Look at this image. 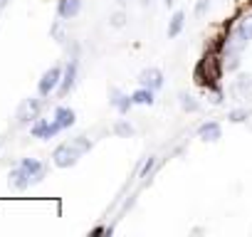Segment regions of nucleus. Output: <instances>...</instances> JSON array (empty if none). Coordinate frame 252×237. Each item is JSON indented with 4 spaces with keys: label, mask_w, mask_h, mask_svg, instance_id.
I'll return each mask as SVG.
<instances>
[{
    "label": "nucleus",
    "mask_w": 252,
    "mask_h": 237,
    "mask_svg": "<svg viewBox=\"0 0 252 237\" xmlns=\"http://www.w3.org/2000/svg\"><path fill=\"white\" fill-rule=\"evenodd\" d=\"M50 32H52V37H55V40H57L60 45H62V42H67V32H64V20H62V18L52 23Z\"/></svg>",
    "instance_id": "nucleus-18"
},
{
    "label": "nucleus",
    "mask_w": 252,
    "mask_h": 237,
    "mask_svg": "<svg viewBox=\"0 0 252 237\" xmlns=\"http://www.w3.org/2000/svg\"><path fill=\"white\" fill-rule=\"evenodd\" d=\"M109 104H111L119 114H129V109L134 106V99H131V94H124L121 89H111V91H109Z\"/></svg>",
    "instance_id": "nucleus-8"
},
{
    "label": "nucleus",
    "mask_w": 252,
    "mask_h": 237,
    "mask_svg": "<svg viewBox=\"0 0 252 237\" xmlns=\"http://www.w3.org/2000/svg\"><path fill=\"white\" fill-rule=\"evenodd\" d=\"M79 151L72 146V144H62V146H57L55 151H52V163L57 166V168H72L77 161H79Z\"/></svg>",
    "instance_id": "nucleus-2"
},
{
    "label": "nucleus",
    "mask_w": 252,
    "mask_h": 237,
    "mask_svg": "<svg viewBox=\"0 0 252 237\" xmlns=\"http://www.w3.org/2000/svg\"><path fill=\"white\" fill-rule=\"evenodd\" d=\"M183 25H186V13H183V10L173 13V18H171V23H168V37H178L181 30H183Z\"/></svg>",
    "instance_id": "nucleus-15"
},
{
    "label": "nucleus",
    "mask_w": 252,
    "mask_h": 237,
    "mask_svg": "<svg viewBox=\"0 0 252 237\" xmlns=\"http://www.w3.org/2000/svg\"><path fill=\"white\" fill-rule=\"evenodd\" d=\"M151 168H154V156H149V158H146V163H144V168H141V176H146Z\"/></svg>",
    "instance_id": "nucleus-25"
},
{
    "label": "nucleus",
    "mask_w": 252,
    "mask_h": 237,
    "mask_svg": "<svg viewBox=\"0 0 252 237\" xmlns=\"http://www.w3.org/2000/svg\"><path fill=\"white\" fill-rule=\"evenodd\" d=\"M178 101H181V109H183V111H190V114H193V111H198V109H200V104H198L190 94H181V96H178Z\"/></svg>",
    "instance_id": "nucleus-19"
},
{
    "label": "nucleus",
    "mask_w": 252,
    "mask_h": 237,
    "mask_svg": "<svg viewBox=\"0 0 252 237\" xmlns=\"http://www.w3.org/2000/svg\"><path fill=\"white\" fill-rule=\"evenodd\" d=\"M227 118H230V121H235V124L237 121H247V111H230Z\"/></svg>",
    "instance_id": "nucleus-22"
},
{
    "label": "nucleus",
    "mask_w": 252,
    "mask_h": 237,
    "mask_svg": "<svg viewBox=\"0 0 252 237\" xmlns=\"http://www.w3.org/2000/svg\"><path fill=\"white\" fill-rule=\"evenodd\" d=\"M20 168L28 171V176L32 178V183L42 180V176H45V166H42L40 161H35V158H23V161H20Z\"/></svg>",
    "instance_id": "nucleus-12"
},
{
    "label": "nucleus",
    "mask_w": 252,
    "mask_h": 237,
    "mask_svg": "<svg viewBox=\"0 0 252 237\" xmlns=\"http://www.w3.org/2000/svg\"><path fill=\"white\" fill-rule=\"evenodd\" d=\"M237 37L245 40V42L252 40V15H247L245 20H240V25H237Z\"/></svg>",
    "instance_id": "nucleus-16"
},
{
    "label": "nucleus",
    "mask_w": 252,
    "mask_h": 237,
    "mask_svg": "<svg viewBox=\"0 0 252 237\" xmlns=\"http://www.w3.org/2000/svg\"><path fill=\"white\" fill-rule=\"evenodd\" d=\"M79 10H82V0H60V3H57V15H60L62 20L77 18Z\"/></svg>",
    "instance_id": "nucleus-10"
},
{
    "label": "nucleus",
    "mask_w": 252,
    "mask_h": 237,
    "mask_svg": "<svg viewBox=\"0 0 252 237\" xmlns=\"http://www.w3.org/2000/svg\"><path fill=\"white\" fill-rule=\"evenodd\" d=\"M131 99H134V104H139V106H151L156 99H154V89H146V87H139L134 94H131Z\"/></svg>",
    "instance_id": "nucleus-14"
},
{
    "label": "nucleus",
    "mask_w": 252,
    "mask_h": 237,
    "mask_svg": "<svg viewBox=\"0 0 252 237\" xmlns=\"http://www.w3.org/2000/svg\"><path fill=\"white\" fill-rule=\"evenodd\" d=\"M114 134L121 136V139H131V136H134V126L126 121V118H121V121L114 124Z\"/></svg>",
    "instance_id": "nucleus-17"
},
{
    "label": "nucleus",
    "mask_w": 252,
    "mask_h": 237,
    "mask_svg": "<svg viewBox=\"0 0 252 237\" xmlns=\"http://www.w3.org/2000/svg\"><path fill=\"white\" fill-rule=\"evenodd\" d=\"M60 84H62V69H60V67H50V69L40 77L37 91H40V96H50L52 91L60 89Z\"/></svg>",
    "instance_id": "nucleus-4"
},
{
    "label": "nucleus",
    "mask_w": 252,
    "mask_h": 237,
    "mask_svg": "<svg viewBox=\"0 0 252 237\" xmlns=\"http://www.w3.org/2000/svg\"><path fill=\"white\" fill-rule=\"evenodd\" d=\"M220 136H222V129L218 121H205L198 126V139L205 144H215V141H220Z\"/></svg>",
    "instance_id": "nucleus-9"
},
{
    "label": "nucleus",
    "mask_w": 252,
    "mask_h": 237,
    "mask_svg": "<svg viewBox=\"0 0 252 237\" xmlns=\"http://www.w3.org/2000/svg\"><path fill=\"white\" fill-rule=\"evenodd\" d=\"M109 25L111 28H124L126 25V13L124 10H116L114 15H109Z\"/></svg>",
    "instance_id": "nucleus-20"
},
{
    "label": "nucleus",
    "mask_w": 252,
    "mask_h": 237,
    "mask_svg": "<svg viewBox=\"0 0 252 237\" xmlns=\"http://www.w3.org/2000/svg\"><path fill=\"white\" fill-rule=\"evenodd\" d=\"M55 121H57L62 129H69V126H74V121H77V114H74L72 109H67V106H57V109H55Z\"/></svg>",
    "instance_id": "nucleus-13"
},
{
    "label": "nucleus",
    "mask_w": 252,
    "mask_h": 237,
    "mask_svg": "<svg viewBox=\"0 0 252 237\" xmlns=\"http://www.w3.org/2000/svg\"><path fill=\"white\" fill-rule=\"evenodd\" d=\"M40 109H42V101H40V99H32V96L23 99L20 106H18V111H15L18 124H30V121H35V118L40 116Z\"/></svg>",
    "instance_id": "nucleus-3"
},
{
    "label": "nucleus",
    "mask_w": 252,
    "mask_h": 237,
    "mask_svg": "<svg viewBox=\"0 0 252 237\" xmlns=\"http://www.w3.org/2000/svg\"><path fill=\"white\" fill-rule=\"evenodd\" d=\"M210 101H213V104H220V101H222V91H220V87H213V94H210Z\"/></svg>",
    "instance_id": "nucleus-23"
},
{
    "label": "nucleus",
    "mask_w": 252,
    "mask_h": 237,
    "mask_svg": "<svg viewBox=\"0 0 252 237\" xmlns=\"http://www.w3.org/2000/svg\"><path fill=\"white\" fill-rule=\"evenodd\" d=\"M69 144H72L79 153H87V151L92 148V141H89V139H84V136H77V139H74V141H69Z\"/></svg>",
    "instance_id": "nucleus-21"
},
{
    "label": "nucleus",
    "mask_w": 252,
    "mask_h": 237,
    "mask_svg": "<svg viewBox=\"0 0 252 237\" xmlns=\"http://www.w3.org/2000/svg\"><path fill=\"white\" fill-rule=\"evenodd\" d=\"M8 183H10V188H15V190H25L30 183H32V178L28 176V171L25 168H15V171H10V176H8Z\"/></svg>",
    "instance_id": "nucleus-11"
},
{
    "label": "nucleus",
    "mask_w": 252,
    "mask_h": 237,
    "mask_svg": "<svg viewBox=\"0 0 252 237\" xmlns=\"http://www.w3.org/2000/svg\"><path fill=\"white\" fill-rule=\"evenodd\" d=\"M74 84H77V59H69L67 67H64V72H62V84L57 89L60 96H67L74 89Z\"/></svg>",
    "instance_id": "nucleus-6"
},
{
    "label": "nucleus",
    "mask_w": 252,
    "mask_h": 237,
    "mask_svg": "<svg viewBox=\"0 0 252 237\" xmlns=\"http://www.w3.org/2000/svg\"><path fill=\"white\" fill-rule=\"evenodd\" d=\"M208 5H210V0H200V3L195 5V15H205V10H208Z\"/></svg>",
    "instance_id": "nucleus-24"
},
{
    "label": "nucleus",
    "mask_w": 252,
    "mask_h": 237,
    "mask_svg": "<svg viewBox=\"0 0 252 237\" xmlns=\"http://www.w3.org/2000/svg\"><path fill=\"white\" fill-rule=\"evenodd\" d=\"M218 77H220V62H218V57H215V55H205V57L200 59L198 69H195V79H198L200 84L215 87V79H218Z\"/></svg>",
    "instance_id": "nucleus-1"
},
{
    "label": "nucleus",
    "mask_w": 252,
    "mask_h": 237,
    "mask_svg": "<svg viewBox=\"0 0 252 237\" xmlns=\"http://www.w3.org/2000/svg\"><path fill=\"white\" fill-rule=\"evenodd\" d=\"M8 3H10V0H0V10H3V8H5Z\"/></svg>",
    "instance_id": "nucleus-26"
},
{
    "label": "nucleus",
    "mask_w": 252,
    "mask_h": 237,
    "mask_svg": "<svg viewBox=\"0 0 252 237\" xmlns=\"http://www.w3.org/2000/svg\"><path fill=\"white\" fill-rule=\"evenodd\" d=\"M139 87H146V89H161L163 87V72L156 69V67H149L139 74Z\"/></svg>",
    "instance_id": "nucleus-7"
},
{
    "label": "nucleus",
    "mask_w": 252,
    "mask_h": 237,
    "mask_svg": "<svg viewBox=\"0 0 252 237\" xmlns=\"http://www.w3.org/2000/svg\"><path fill=\"white\" fill-rule=\"evenodd\" d=\"M30 131H32L35 139H55L62 131V126L55 121V118H35Z\"/></svg>",
    "instance_id": "nucleus-5"
}]
</instances>
